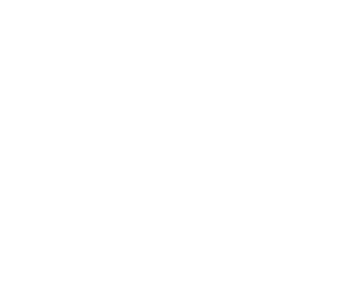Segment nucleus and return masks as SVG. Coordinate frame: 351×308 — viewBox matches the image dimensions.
Masks as SVG:
<instances>
[]
</instances>
